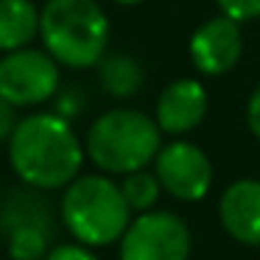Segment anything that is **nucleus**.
I'll list each match as a JSON object with an SVG mask.
<instances>
[{
	"instance_id": "f257e3e1",
	"label": "nucleus",
	"mask_w": 260,
	"mask_h": 260,
	"mask_svg": "<svg viewBox=\"0 0 260 260\" xmlns=\"http://www.w3.org/2000/svg\"><path fill=\"white\" fill-rule=\"evenodd\" d=\"M84 146L73 123L56 112L20 118L9 140V162L14 174L37 190H59L81 176Z\"/></svg>"
},
{
	"instance_id": "f3484780",
	"label": "nucleus",
	"mask_w": 260,
	"mask_h": 260,
	"mask_svg": "<svg viewBox=\"0 0 260 260\" xmlns=\"http://www.w3.org/2000/svg\"><path fill=\"white\" fill-rule=\"evenodd\" d=\"M53 101H56V109H53V112L62 115L64 120H73V118H79L81 109H84V92H81L79 87H68V90L59 87Z\"/></svg>"
},
{
	"instance_id": "f8f14e48",
	"label": "nucleus",
	"mask_w": 260,
	"mask_h": 260,
	"mask_svg": "<svg viewBox=\"0 0 260 260\" xmlns=\"http://www.w3.org/2000/svg\"><path fill=\"white\" fill-rule=\"evenodd\" d=\"M40 37V9L34 0H0V53L34 45Z\"/></svg>"
},
{
	"instance_id": "0eeeda50",
	"label": "nucleus",
	"mask_w": 260,
	"mask_h": 260,
	"mask_svg": "<svg viewBox=\"0 0 260 260\" xmlns=\"http://www.w3.org/2000/svg\"><path fill=\"white\" fill-rule=\"evenodd\" d=\"M154 174L165 193L179 202H202L213 187V162L199 146L174 140L159 148Z\"/></svg>"
},
{
	"instance_id": "9b49d317",
	"label": "nucleus",
	"mask_w": 260,
	"mask_h": 260,
	"mask_svg": "<svg viewBox=\"0 0 260 260\" xmlns=\"http://www.w3.org/2000/svg\"><path fill=\"white\" fill-rule=\"evenodd\" d=\"M23 226H40V230L53 232L51 202L42 196V190H37L31 185L9 190L3 204H0V232L3 235L23 230Z\"/></svg>"
},
{
	"instance_id": "20e7f679",
	"label": "nucleus",
	"mask_w": 260,
	"mask_h": 260,
	"mask_svg": "<svg viewBox=\"0 0 260 260\" xmlns=\"http://www.w3.org/2000/svg\"><path fill=\"white\" fill-rule=\"evenodd\" d=\"M59 215L76 243L84 246L120 243L132 224V207L126 204L120 185L104 174L76 176L64 187Z\"/></svg>"
},
{
	"instance_id": "aec40b11",
	"label": "nucleus",
	"mask_w": 260,
	"mask_h": 260,
	"mask_svg": "<svg viewBox=\"0 0 260 260\" xmlns=\"http://www.w3.org/2000/svg\"><path fill=\"white\" fill-rule=\"evenodd\" d=\"M246 126L260 140V84L252 90V95H249V101H246Z\"/></svg>"
},
{
	"instance_id": "a211bd4d",
	"label": "nucleus",
	"mask_w": 260,
	"mask_h": 260,
	"mask_svg": "<svg viewBox=\"0 0 260 260\" xmlns=\"http://www.w3.org/2000/svg\"><path fill=\"white\" fill-rule=\"evenodd\" d=\"M45 260H98V254H92L84 243H59L45 254Z\"/></svg>"
},
{
	"instance_id": "39448f33",
	"label": "nucleus",
	"mask_w": 260,
	"mask_h": 260,
	"mask_svg": "<svg viewBox=\"0 0 260 260\" xmlns=\"http://www.w3.org/2000/svg\"><path fill=\"white\" fill-rule=\"evenodd\" d=\"M62 64L45 48H20L0 53V95L12 107L28 109L51 101L62 87Z\"/></svg>"
},
{
	"instance_id": "6e6552de",
	"label": "nucleus",
	"mask_w": 260,
	"mask_h": 260,
	"mask_svg": "<svg viewBox=\"0 0 260 260\" xmlns=\"http://www.w3.org/2000/svg\"><path fill=\"white\" fill-rule=\"evenodd\" d=\"M190 62L202 76H226L243 56L241 23L226 14L204 20L190 37Z\"/></svg>"
},
{
	"instance_id": "412c9836",
	"label": "nucleus",
	"mask_w": 260,
	"mask_h": 260,
	"mask_svg": "<svg viewBox=\"0 0 260 260\" xmlns=\"http://www.w3.org/2000/svg\"><path fill=\"white\" fill-rule=\"evenodd\" d=\"M115 3H123V6H137V3H143V0H115Z\"/></svg>"
},
{
	"instance_id": "1a4fd4ad",
	"label": "nucleus",
	"mask_w": 260,
	"mask_h": 260,
	"mask_svg": "<svg viewBox=\"0 0 260 260\" xmlns=\"http://www.w3.org/2000/svg\"><path fill=\"white\" fill-rule=\"evenodd\" d=\"M210 98L202 81L176 79L162 87L157 104H154V120L165 135H187L207 118Z\"/></svg>"
},
{
	"instance_id": "dca6fc26",
	"label": "nucleus",
	"mask_w": 260,
	"mask_h": 260,
	"mask_svg": "<svg viewBox=\"0 0 260 260\" xmlns=\"http://www.w3.org/2000/svg\"><path fill=\"white\" fill-rule=\"evenodd\" d=\"M215 3H218L221 14L238 20V23L260 20V0H215Z\"/></svg>"
},
{
	"instance_id": "2eb2a0df",
	"label": "nucleus",
	"mask_w": 260,
	"mask_h": 260,
	"mask_svg": "<svg viewBox=\"0 0 260 260\" xmlns=\"http://www.w3.org/2000/svg\"><path fill=\"white\" fill-rule=\"evenodd\" d=\"M3 238H6V252L12 260H45V254L51 252L53 232L40 230V226H23Z\"/></svg>"
},
{
	"instance_id": "7ed1b4c3",
	"label": "nucleus",
	"mask_w": 260,
	"mask_h": 260,
	"mask_svg": "<svg viewBox=\"0 0 260 260\" xmlns=\"http://www.w3.org/2000/svg\"><path fill=\"white\" fill-rule=\"evenodd\" d=\"M162 148V129L140 109L118 107L95 118L87 129L84 151L107 176H126L148 168Z\"/></svg>"
},
{
	"instance_id": "f03ea898",
	"label": "nucleus",
	"mask_w": 260,
	"mask_h": 260,
	"mask_svg": "<svg viewBox=\"0 0 260 260\" xmlns=\"http://www.w3.org/2000/svg\"><path fill=\"white\" fill-rule=\"evenodd\" d=\"M40 42L62 68H98L109 48V17L98 0H45Z\"/></svg>"
},
{
	"instance_id": "ddd939ff",
	"label": "nucleus",
	"mask_w": 260,
	"mask_h": 260,
	"mask_svg": "<svg viewBox=\"0 0 260 260\" xmlns=\"http://www.w3.org/2000/svg\"><path fill=\"white\" fill-rule=\"evenodd\" d=\"M98 84L109 98H135L146 84V70L129 53H107L98 62Z\"/></svg>"
},
{
	"instance_id": "6ab92c4d",
	"label": "nucleus",
	"mask_w": 260,
	"mask_h": 260,
	"mask_svg": "<svg viewBox=\"0 0 260 260\" xmlns=\"http://www.w3.org/2000/svg\"><path fill=\"white\" fill-rule=\"evenodd\" d=\"M20 118H17V107H12V104L6 101V98L0 95V143H9L14 135V129H17Z\"/></svg>"
},
{
	"instance_id": "9d476101",
	"label": "nucleus",
	"mask_w": 260,
	"mask_h": 260,
	"mask_svg": "<svg viewBox=\"0 0 260 260\" xmlns=\"http://www.w3.org/2000/svg\"><path fill=\"white\" fill-rule=\"evenodd\" d=\"M218 215L226 235L243 246H260V179H238L221 193Z\"/></svg>"
},
{
	"instance_id": "423d86ee",
	"label": "nucleus",
	"mask_w": 260,
	"mask_h": 260,
	"mask_svg": "<svg viewBox=\"0 0 260 260\" xmlns=\"http://www.w3.org/2000/svg\"><path fill=\"white\" fill-rule=\"evenodd\" d=\"M190 230L168 210H148L132 218L120 238V260H187Z\"/></svg>"
},
{
	"instance_id": "4468645a",
	"label": "nucleus",
	"mask_w": 260,
	"mask_h": 260,
	"mask_svg": "<svg viewBox=\"0 0 260 260\" xmlns=\"http://www.w3.org/2000/svg\"><path fill=\"white\" fill-rule=\"evenodd\" d=\"M120 190H123V199L132 207V213H148L157 204L159 193H162V185H159L154 171L140 168V171H132V174H126L120 179Z\"/></svg>"
}]
</instances>
